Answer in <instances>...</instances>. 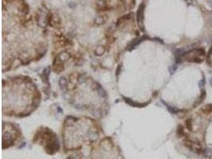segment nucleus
<instances>
[{
	"instance_id": "obj_1",
	"label": "nucleus",
	"mask_w": 212,
	"mask_h": 159,
	"mask_svg": "<svg viewBox=\"0 0 212 159\" xmlns=\"http://www.w3.org/2000/svg\"><path fill=\"white\" fill-rule=\"evenodd\" d=\"M206 52L202 48H196L193 50L186 51L182 56L183 61H188L190 63H202L203 61Z\"/></svg>"
},
{
	"instance_id": "obj_2",
	"label": "nucleus",
	"mask_w": 212,
	"mask_h": 159,
	"mask_svg": "<svg viewBox=\"0 0 212 159\" xmlns=\"http://www.w3.org/2000/svg\"><path fill=\"white\" fill-rule=\"evenodd\" d=\"M144 9H145V5L142 3L139 6L138 10H137V22L139 25H141L143 23V18H144Z\"/></svg>"
},
{
	"instance_id": "obj_3",
	"label": "nucleus",
	"mask_w": 212,
	"mask_h": 159,
	"mask_svg": "<svg viewBox=\"0 0 212 159\" xmlns=\"http://www.w3.org/2000/svg\"><path fill=\"white\" fill-rule=\"evenodd\" d=\"M201 111L204 114H211L212 113V104H207L201 109Z\"/></svg>"
},
{
	"instance_id": "obj_4",
	"label": "nucleus",
	"mask_w": 212,
	"mask_h": 159,
	"mask_svg": "<svg viewBox=\"0 0 212 159\" xmlns=\"http://www.w3.org/2000/svg\"><path fill=\"white\" fill-rule=\"evenodd\" d=\"M207 96V92L205 89H202L201 90V93H200L199 95V100H198V104H201V103H202L204 101L205 98H206Z\"/></svg>"
},
{
	"instance_id": "obj_5",
	"label": "nucleus",
	"mask_w": 212,
	"mask_h": 159,
	"mask_svg": "<svg viewBox=\"0 0 212 159\" xmlns=\"http://www.w3.org/2000/svg\"><path fill=\"white\" fill-rule=\"evenodd\" d=\"M164 105H165V106H166V107L168 108V110H169V112H171V113H172V114H176V113H178V112L180 111V110L177 109V108H176V107H172V106H169V104H165V103H164Z\"/></svg>"
},
{
	"instance_id": "obj_6",
	"label": "nucleus",
	"mask_w": 212,
	"mask_h": 159,
	"mask_svg": "<svg viewBox=\"0 0 212 159\" xmlns=\"http://www.w3.org/2000/svg\"><path fill=\"white\" fill-rule=\"evenodd\" d=\"M205 84H206V80H205L204 77H202L199 81V86L200 87V88H202L205 86Z\"/></svg>"
},
{
	"instance_id": "obj_7",
	"label": "nucleus",
	"mask_w": 212,
	"mask_h": 159,
	"mask_svg": "<svg viewBox=\"0 0 212 159\" xmlns=\"http://www.w3.org/2000/svg\"><path fill=\"white\" fill-rule=\"evenodd\" d=\"M186 123V127H187V128L189 130H192V121H191V119H188L187 121L185 122Z\"/></svg>"
},
{
	"instance_id": "obj_8",
	"label": "nucleus",
	"mask_w": 212,
	"mask_h": 159,
	"mask_svg": "<svg viewBox=\"0 0 212 159\" xmlns=\"http://www.w3.org/2000/svg\"><path fill=\"white\" fill-rule=\"evenodd\" d=\"M176 69H177V67H176V65H172V66L170 67V69H169L170 73H171V74H173L174 72H176Z\"/></svg>"
},
{
	"instance_id": "obj_9",
	"label": "nucleus",
	"mask_w": 212,
	"mask_h": 159,
	"mask_svg": "<svg viewBox=\"0 0 212 159\" xmlns=\"http://www.w3.org/2000/svg\"><path fill=\"white\" fill-rule=\"evenodd\" d=\"M210 84H211V86H212V77L211 78V80H210Z\"/></svg>"
}]
</instances>
